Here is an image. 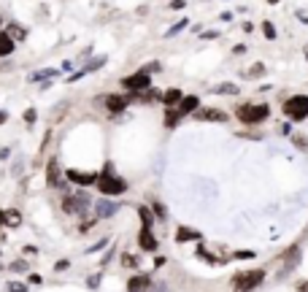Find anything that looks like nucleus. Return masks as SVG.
Wrapping results in <instances>:
<instances>
[{
    "mask_svg": "<svg viewBox=\"0 0 308 292\" xmlns=\"http://www.w3.org/2000/svg\"><path fill=\"white\" fill-rule=\"evenodd\" d=\"M262 278H265L262 270H246V274H238L232 278V287H236V292H252L262 284Z\"/></svg>",
    "mask_w": 308,
    "mask_h": 292,
    "instance_id": "nucleus-1",
    "label": "nucleus"
},
{
    "mask_svg": "<svg viewBox=\"0 0 308 292\" xmlns=\"http://www.w3.org/2000/svg\"><path fill=\"white\" fill-rule=\"evenodd\" d=\"M270 108L268 106H240L238 108V119L244 124H257V122H265Z\"/></svg>",
    "mask_w": 308,
    "mask_h": 292,
    "instance_id": "nucleus-2",
    "label": "nucleus"
},
{
    "mask_svg": "<svg viewBox=\"0 0 308 292\" xmlns=\"http://www.w3.org/2000/svg\"><path fill=\"white\" fill-rule=\"evenodd\" d=\"M98 190L103 195H122L127 190V182L119 176H108V170H106V176H98Z\"/></svg>",
    "mask_w": 308,
    "mask_h": 292,
    "instance_id": "nucleus-3",
    "label": "nucleus"
},
{
    "mask_svg": "<svg viewBox=\"0 0 308 292\" xmlns=\"http://www.w3.org/2000/svg\"><path fill=\"white\" fill-rule=\"evenodd\" d=\"M284 114L290 116V119H294V122L306 119L308 116V98L306 95H294L292 100L284 103Z\"/></svg>",
    "mask_w": 308,
    "mask_h": 292,
    "instance_id": "nucleus-4",
    "label": "nucleus"
},
{
    "mask_svg": "<svg viewBox=\"0 0 308 292\" xmlns=\"http://www.w3.org/2000/svg\"><path fill=\"white\" fill-rule=\"evenodd\" d=\"M122 87H124V90H130V92H140V90H146V87H149V73H144V70L132 73V76L122 78Z\"/></svg>",
    "mask_w": 308,
    "mask_h": 292,
    "instance_id": "nucleus-5",
    "label": "nucleus"
},
{
    "mask_svg": "<svg viewBox=\"0 0 308 292\" xmlns=\"http://www.w3.org/2000/svg\"><path fill=\"white\" fill-rule=\"evenodd\" d=\"M90 206V198L84 195V192H78V195H70L62 200V208L68 211V214H82V211Z\"/></svg>",
    "mask_w": 308,
    "mask_h": 292,
    "instance_id": "nucleus-6",
    "label": "nucleus"
},
{
    "mask_svg": "<svg viewBox=\"0 0 308 292\" xmlns=\"http://www.w3.org/2000/svg\"><path fill=\"white\" fill-rule=\"evenodd\" d=\"M195 119H200V122H227V114L219 108H195Z\"/></svg>",
    "mask_w": 308,
    "mask_h": 292,
    "instance_id": "nucleus-7",
    "label": "nucleus"
},
{
    "mask_svg": "<svg viewBox=\"0 0 308 292\" xmlns=\"http://www.w3.org/2000/svg\"><path fill=\"white\" fill-rule=\"evenodd\" d=\"M116 211H119V203H116V200H98V206H95V214H98V219L114 216Z\"/></svg>",
    "mask_w": 308,
    "mask_h": 292,
    "instance_id": "nucleus-8",
    "label": "nucleus"
},
{
    "mask_svg": "<svg viewBox=\"0 0 308 292\" xmlns=\"http://www.w3.org/2000/svg\"><path fill=\"white\" fill-rule=\"evenodd\" d=\"M0 224H6V228H16V224H22V214L14 211V208L0 211Z\"/></svg>",
    "mask_w": 308,
    "mask_h": 292,
    "instance_id": "nucleus-9",
    "label": "nucleus"
},
{
    "mask_svg": "<svg viewBox=\"0 0 308 292\" xmlns=\"http://www.w3.org/2000/svg\"><path fill=\"white\" fill-rule=\"evenodd\" d=\"M138 244H140V246H144L146 252H154V249H157V238L152 236V228H144V230H140Z\"/></svg>",
    "mask_w": 308,
    "mask_h": 292,
    "instance_id": "nucleus-10",
    "label": "nucleus"
},
{
    "mask_svg": "<svg viewBox=\"0 0 308 292\" xmlns=\"http://www.w3.org/2000/svg\"><path fill=\"white\" fill-rule=\"evenodd\" d=\"M68 178L73 184H82V187H86V184H92L95 182V174H84V170H68Z\"/></svg>",
    "mask_w": 308,
    "mask_h": 292,
    "instance_id": "nucleus-11",
    "label": "nucleus"
},
{
    "mask_svg": "<svg viewBox=\"0 0 308 292\" xmlns=\"http://www.w3.org/2000/svg\"><path fill=\"white\" fill-rule=\"evenodd\" d=\"M106 106H108L111 114H119V111H124L127 100H124V98H119V95H111V98H106Z\"/></svg>",
    "mask_w": 308,
    "mask_h": 292,
    "instance_id": "nucleus-12",
    "label": "nucleus"
},
{
    "mask_svg": "<svg viewBox=\"0 0 308 292\" xmlns=\"http://www.w3.org/2000/svg\"><path fill=\"white\" fill-rule=\"evenodd\" d=\"M14 52V38L8 32H0V57H8Z\"/></svg>",
    "mask_w": 308,
    "mask_h": 292,
    "instance_id": "nucleus-13",
    "label": "nucleus"
},
{
    "mask_svg": "<svg viewBox=\"0 0 308 292\" xmlns=\"http://www.w3.org/2000/svg\"><path fill=\"white\" fill-rule=\"evenodd\" d=\"M178 103H182V108H178V114H192V111H195L198 106H200V100H198L195 95H190V98H182V100H178Z\"/></svg>",
    "mask_w": 308,
    "mask_h": 292,
    "instance_id": "nucleus-14",
    "label": "nucleus"
},
{
    "mask_svg": "<svg viewBox=\"0 0 308 292\" xmlns=\"http://www.w3.org/2000/svg\"><path fill=\"white\" fill-rule=\"evenodd\" d=\"M144 287H149V276H136V278H130V284H127L130 292H140Z\"/></svg>",
    "mask_w": 308,
    "mask_h": 292,
    "instance_id": "nucleus-15",
    "label": "nucleus"
},
{
    "mask_svg": "<svg viewBox=\"0 0 308 292\" xmlns=\"http://www.w3.org/2000/svg\"><path fill=\"white\" fill-rule=\"evenodd\" d=\"M198 238H200V233H195V230H186V228H182V230L176 233V241H178V244H184V241H198Z\"/></svg>",
    "mask_w": 308,
    "mask_h": 292,
    "instance_id": "nucleus-16",
    "label": "nucleus"
},
{
    "mask_svg": "<svg viewBox=\"0 0 308 292\" xmlns=\"http://www.w3.org/2000/svg\"><path fill=\"white\" fill-rule=\"evenodd\" d=\"M46 176H49V187H57V184H60V170H57V160H52V162H49V174H46Z\"/></svg>",
    "mask_w": 308,
    "mask_h": 292,
    "instance_id": "nucleus-17",
    "label": "nucleus"
},
{
    "mask_svg": "<svg viewBox=\"0 0 308 292\" xmlns=\"http://www.w3.org/2000/svg\"><path fill=\"white\" fill-rule=\"evenodd\" d=\"M262 73H265V65H262V62H254L252 68L244 73V76H246V78H260V76H262Z\"/></svg>",
    "mask_w": 308,
    "mask_h": 292,
    "instance_id": "nucleus-18",
    "label": "nucleus"
},
{
    "mask_svg": "<svg viewBox=\"0 0 308 292\" xmlns=\"http://www.w3.org/2000/svg\"><path fill=\"white\" fill-rule=\"evenodd\" d=\"M162 100H165V106H173V103L182 100V92H178V90H168V92L162 95Z\"/></svg>",
    "mask_w": 308,
    "mask_h": 292,
    "instance_id": "nucleus-19",
    "label": "nucleus"
},
{
    "mask_svg": "<svg viewBox=\"0 0 308 292\" xmlns=\"http://www.w3.org/2000/svg\"><path fill=\"white\" fill-rule=\"evenodd\" d=\"M138 214H140V219H144V228H152V224H154V216H152V211L146 208V206H140Z\"/></svg>",
    "mask_w": 308,
    "mask_h": 292,
    "instance_id": "nucleus-20",
    "label": "nucleus"
},
{
    "mask_svg": "<svg viewBox=\"0 0 308 292\" xmlns=\"http://www.w3.org/2000/svg\"><path fill=\"white\" fill-rule=\"evenodd\" d=\"M216 92H219V95H236L238 87H236V84H222V87H216Z\"/></svg>",
    "mask_w": 308,
    "mask_h": 292,
    "instance_id": "nucleus-21",
    "label": "nucleus"
},
{
    "mask_svg": "<svg viewBox=\"0 0 308 292\" xmlns=\"http://www.w3.org/2000/svg\"><path fill=\"white\" fill-rule=\"evenodd\" d=\"M100 65H106V57H98V60H92V62L84 68V73H90V70H98Z\"/></svg>",
    "mask_w": 308,
    "mask_h": 292,
    "instance_id": "nucleus-22",
    "label": "nucleus"
},
{
    "mask_svg": "<svg viewBox=\"0 0 308 292\" xmlns=\"http://www.w3.org/2000/svg\"><path fill=\"white\" fill-rule=\"evenodd\" d=\"M54 73H57V70H52V68H46V70H41V73H32V76H30V78H32V82H38V78H49V76H54Z\"/></svg>",
    "mask_w": 308,
    "mask_h": 292,
    "instance_id": "nucleus-23",
    "label": "nucleus"
},
{
    "mask_svg": "<svg viewBox=\"0 0 308 292\" xmlns=\"http://www.w3.org/2000/svg\"><path fill=\"white\" fill-rule=\"evenodd\" d=\"M178 116H182V114H178V111H168V119H165V124H168V128H173V124H176L178 122Z\"/></svg>",
    "mask_w": 308,
    "mask_h": 292,
    "instance_id": "nucleus-24",
    "label": "nucleus"
},
{
    "mask_svg": "<svg viewBox=\"0 0 308 292\" xmlns=\"http://www.w3.org/2000/svg\"><path fill=\"white\" fill-rule=\"evenodd\" d=\"M292 141H294V144H298V146H300V149H308V141H306V138H303V136H300V132H292Z\"/></svg>",
    "mask_w": 308,
    "mask_h": 292,
    "instance_id": "nucleus-25",
    "label": "nucleus"
},
{
    "mask_svg": "<svg viewBox=\"0 0 308 292\" xmlns=\"http://www.w3.org/2000/svg\"><path fill=\"white\" fill-rule=\"evenodd\" d=\"M262 28H265V38H276V28H273L270 22H265Z\"/></svg>",
    "mask_w": 308,
    "mask_h": 292,
    "instance_id": "nucleus-26",
    "label": "nucleus"
},
{
    "mask_svg": "<svg viewBox=\"0 0 308 292\" xmlns=\"http://www.w3.org/2000/svg\"><path fill=\"white\" fill-rule=\"evenodd\" d=\"M184 28H186V19H184V22H176V24H173V28L168 30V36H176V32H178V30H184Z\"/></svg>",
    "mask_w": 308,
    "mask_h": 292,
    "instance_id": "nucleus-27",
    "label": "nucleus"
},
{
    "mask_svg": "<svg viewBox=\"0 0 308 292\" xmlns=\"http://www.w3.org/2000/svg\"><path fill=\"white\" fill-rule=\"evenodd\" d=\"M122 260H124V265H127V268H136V257H132V254H124Z\"/></svg>",
    "mask_w": 308,
    "mask_h": 292,
    "instance_id": "nucleus-28",
    "label": "nucleus"
},
{
    "mask_svg": "<svg viewBox=\"0 0 308 292\" xmlns=\"http://www.w3.org/2000/svg\"><path fill=\"white\" fill-rule=\"evenodd\" d=\"M11 32H14L16 38H24V30H22V28H16V24H11Z\"/></svg>",
    "mask_w": 308,
    "mask_h": 292,
    "instance_id": "nucleus-29",
    "label": "nucleus"
},
{
    "mask_svg": "<svg viewBox=\"0 0 308 292\" xmlns=\"http://www.w3.org/2000/svg\"><path fill=\"white\" fill-rule=\"evenodd\" d=\"M154 214H157V216H162V219H165V208H162V206H160V203H154Z\"/></svg>",
    "mask_w": 308,
    "mask_h": 292,
    "instance_id": "nucleus-30",
    "label": "nucleus"
},
{
    "mask_svg": "<svg viewBox=\"0 0 308 292\" xmlns=\"http://www.w3.org/2000/svg\"><path fill=\"white\" fill-rule=\"evenodd\" d=\"M24 119H28V122H36V111L28 108V111H24Z\"/></svg>",
    "mask_w": 308,
    "mask_h": 292,
    "instance_id": "nucleus-31",
    "label": "nucleus"
},
{
    "mask_svg": "<svg viewBox=\"0 0 308 292\" xmlns=\"http://www.w3.org/2000/svg\"><path fill=\"white\" fill-rule=\"evenodd\" d=\"M157 68H160V65H157V62H152V65H146V68H140V70H144V73H154Z\"/></svg>",
    "mask_w": 308,
    "mask_h": 292,
    "instance_id": "nucleus-32",
    "label": "nucleus"
},
{
    "mask_svg": "<svg viewBox=\"0 0 308 292\" xmlns=\"http://www.w3.org/2000/svg\"><path fill=\"white\" fill-rule=\"evenodd\" d=\"M184 6H186V0H173L170 8H184Z\"/></svg>",
    "mask_w": 308,
    "mask_h": 292,
    "instance_id": "nucleus-33",
    "label": "nucleus"
},
{
    "mask_svg": "<svg viewBox=\"0 0 308 292\" xmlns=\"http://www.w3.org/2000/svg\"><path fill=\"white\" fill-rule=\"evenodd\" d=\"M68 265H70V262H68V260H60V262H57V265H54V268H57V270H65V268H68Z\"/></svg>",
    "mask_w": 308,
    "mask_h": 292,
    "instance_id": "nucleus-34",
    "label": "nucleus"
},
{
    "mask_svg": "<svg viewBox=\"0 0 308 292\" xmlns=\"http://www.w3.org/2000/svg\"><path fill=\"white\" fill-rule=\"evenodd\" d=\"M11 287H14V292H28V290L22 287V284H11Z\"/></svg>",
    "mask_w": 308,
    "mask_h": 292,
    "instance_id": "nucleus-35",
    "label": "nucleus"
},
{
    "mask_svg": "<svg viewBox=\"0 0 308 292\" xmlns=\"http://www.w3.org/2000/svg\"><path fill=\"white\" fill-rule=\"evenodd\" d=\"M6 119H8V114H6V111H0V124H3Z\"/></svg>",
    "mask_w": 308,
    "mask_h": 292,
    "instance_id": "nucleus-36",
    "label": "nucleus"
},
{
    "mask_svg": "<svg viewBox=\"0 0 308 292\" xmlns=\"http://www.w3.org/2000/svg\"><path fill=\"white\" fill-rule=\"evenodd\" d=\"M300 292H308V282H303V284H300Z\"/></svg>",
    "mask_w": 308,
    "mask_h": 292,
    "instance_id": "nucleus-37",
    "label": "nucleus"
},
{
    "mask_svg": "<svg viewBox=\"0 0 308 292\" xmlns=\"http://www.w3.org/2000/svg\"><path fill=\"white\" fill-rule=\"evenodd\" d=\"M0 24H3V22H0Z\"/></svg>",
    "mask_w": 308,
    "mask_h": 292,
    "instance_id": "nucleus-38",
    "label": "nucleus"
}]
</instances>
